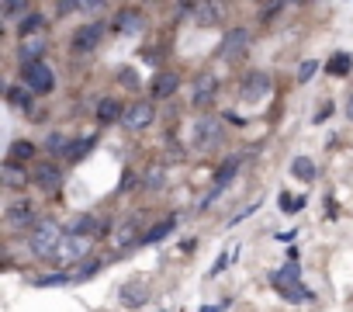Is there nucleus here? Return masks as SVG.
Masks as SVG:
<instances>
[{"label":"nucleus","instance_id":"nucleus-1","mask_svg":"<svg viewBox=\"0 0 353 312\" xmlns=\"http://www.w3.org/2000/svg\"><path fill=\"white\" fill-rule=\"evenodd\" d=\"M63 229L52 222V219H46V222H39L35 229H32V236H28V246H32V253L35 257H46V260H52V253L59 250V243H63Z\"/></svg>","mask_w":353,"mask_h":312},{"label":"nucleus","instance_id":"nucleus-2","mask_svg":"<svg viewBox=\"0 0 353 312\" xmlns=\"http://www.w3.org/2000/svg\"><path fill=\"white\" fill-rule=\"evenodd\" d=\"M90 236H83V233H66L63 236V243H59V250L52 253V264L56 267H70V264H80L87 253H90Z\"/></svg>","mask_w":353,"mask_h":312},{"label":"nucleus","instance_id":"nucleus-3","mask_svg":"<svg viewBox=\"0 0 353 312\" xmlns=\"http://www.w3.org/2000/svg\"><path fill=\"white\" fill-rule=\"evenodd\" d=\"M52 84H56V77H52V70H49L46 63L25 66V87H28L32 94H49Z\"/></svg>","mask_w":353,"mask_h":312},{"label":"nucleus","instance_id":"nucleus-4","mask_svg":"<svg viewBox=\"0 0 353 312\" xmlns=\"http://www.w3.org/2000/svg\"><path fill=\"white\" fill-rule=\"evenodd\" d=\"M149 121H152V104H149V101H132V104L125 108V115H121V125L132 128V132L149 128Z\"/></svg>","mask_w":353,"mask_h":312},{"label":"nucleus","instance_id":"nucleus-5","mask_svg":"<svg viewBox=\"0 0 353 312\" xmlns=\"http://www.w3.org/2000/svg\"><path fill=\"white\" fill-rule=\"evenodd\" d=\"M219 139H222V118H201V121H194V146L208 149Z\"/></svg>","mask_w":353,"mask_h":312},{"label":"nucleus","instance_id":"nucleus-6","mask_svg":"<svg viewBox=\"0 0 353 312\" xmlns=\"http://www.w3.org/2000/svg\"><path fill=\"white\" fill-rule=\"evenodd\" d=\"M215 90H219V77H215V73H201V77L194 80L191 101H194V104H212V101H215Z\"/></svg>","mask_w":353,"mask_h":312},{"label":"nucleus","instance_id":"nucleus-7","mask_svg":"<svg viewBox=\"0 0 353 312\" xmlns=\"http://www.w3.org/2000/svg\"><path fill=\"white\" fill-rule=\"evenodd\" d=\"M246 46H250V32H246V28H232V32L222 39V52H219V56H222V59H236Z\"/></svg>","mask_w":353,"mask_h":312},{"label":"nucleus","instance_id":"nucleus-8","mask_svg":"<svg viewBox=\"0 0 353 312\" xmlns=\"http://www.w3.org/2000/svg\"><path fill=\"white\" fill-rule=\"evenodd\" d=\"M135 240H139V222L135 219H128V222L111 229V250H128Z\"/></svg>","mask_w":353,"mask_h":312},{"label":"nucleus","instance_id":"nucleus-9","mask_svg":"<svg viewBox=\"0 0 353 312\" xmlns=\"http://www.w3.org/2000/svg\"><path fill=\"white\" fill-rule=\"evenodd\" d=\"M101 35H104L101 25H87V28H80V32L73 35V49H77V52H94V49L101 46Z\"/></svg>","mask_w":353,"mask_h":312},{"label":"nucleus","instance_id":"nucleus-10","mask_svg":"<svg viewBox=\"0 0 353 312\" xmlns=\"http://www.w3.org/2000/svg\"><path fill=\"white\" fill-rule=\"evenodd\" d=\"M35 222V208H32V202H14L11 208H8V226H14V229H25V226H32Z\"/></svg>","mask_w":353,"mask_h":312},{"label":"nucleus","instance_id":"nucleus-11","mask_svg":"<svg viewBox=\"0 0 353 312\" xmlns=\"http://www.w3.org/2000/svg\"><path fill=\"white\" fill-rule=\"evenodd\" d=\"M35 184H39L42 191H59L63 174H59L52 164H39V167H35Z\"/></svg>","mask_w":353,"mask_h":312},{"label":"nucleus","instance_id":"nucleus-12","mask_svg":"<svg viewBox=\"0 0 353 312\" xmlns=\"http://www.w3.org/2000/svg\"><path fill=\"white\" fill-rule=\"evenodd\" d=\"M188 11L194 14V21H198V25H215V21L222 18V8H219V4H212V0H201V4H191Z\"/></svg>","mask_w":353,"mask_h":312},{"label":"nucleus","instance_id":"nucleus-13","mask_svg":"<svg viewBox=\"0 0 353 312\" xmlns=\"http://www.w3.org/2000/svg\"><path fill=\"white\" fill-rule=\"evenodd\" d=\"M284 295H291V291H298L301 284H298V267L294 264H288V267H281V271H274V277H270Z\"/></svg>","mask_w":353,"mask_h":312},{"label":"nucleus","instance_id":"nucleus-14","mask_svg":"<svg viewBox=\"0 0 353 312\" xmlns=\"http://www.w3.org/2000/svg\"><path fill=\"white\" fill-rule=\"evenodd\" d=\"M176 87H181V77H176V73H159L156 84H152V94L156 97H170Z\"/></svg>","mask_w":353,"mask_h":312},{"label":"nucleus","instance_id":"nucleus-15","mask_svg":"<svg viewBox=\"0 0 353 312\" xmlns=\"http://www.w3.org/2000/svg\"><path fill=\"white\" fill-rule=\"evenodd\" d=\"M125 111L118 108V101H111V97H104V101H97V121L101 125H111L114 118H121Z\"/></svg>","mask_w":353,"mask_h":312},{"label":"nucleus","instance_id":"nucleus-16","mask_svg":"<svg viewBox=\"0 0 353 312\" xmlns=\"http://www.w3.org/2000/svg\"><path fill=\"white\" fill-rule=\"evenodd\" d=\"M121 302H125V305H145L149 295H145L142 284H125V288H121Z\"/></svg>","mask_w":353,"mask_h":312},{"label":"nucleus","instance_id":"nucleus-17","mask_svg":"<svg viewBox=\"0 0 353 312\" xmlns=\"http://www.w3.org/2000/svg\"><path fill=\"white\" fill-rule=\"evenodd\" d=\"M118 28L121 32H142V14L139 11H121L118 14Z\"/></svg>","mask_w":353,"mask_h":312},{"label":"nucleus","instance_id":"nucleus-18","mask_svg":"<svg viewBox=\"0 0 353 312\" xmlns=\"http://www.w3.org/2000/svg\"><path fill=\"white\" fill-rule=\"evenodd\" d=\"M4 181H8L11 188H21V184H28V174H25L18 164H4Z\"/></svg>","mask_w":353,"mask_h":312},{"label":"nucleus","instance_id":"nucleus-19","mask_svg":"<svg viewBox=\"0 0 353 312\" xmlns=\"http://www.w3.org/2000/svg\"><path fill=\"white\" fill-rule=\"evenodd\" d=\"M42 49H46L42 42H25V46H21V63H25V66H35L39 56H42Z\"/></svg>","mask_w":353,"mask_h":312},{"label":"nucleus","instance_id":"nucleus-20","mask_svg":"<svg viewBox=\"0 0 353 312\" xmlns=\"http://www.w3.org/2000/svg\"><path fill=\"white\" fill-rule=\"evenodd\" d=\"M263 90H267V77H263V73H256V77H253V84L246 80V87H243V94H246V101H256V97H260Z\"/></svg>","mask_w":353,"mask_h":312},{"label":"nucleus","instance_id":"nucleus-21","mask_svg":"<svg viewBox=\"0 0 353 312\" xmlns=\"http://www.w3.org/2000/svg\"><path fill=\"white\" fill-rule=\"evenodd\" d=\"M28 156H35V146H32V142L21 139V142L11 146V164H21V160H28Z\"/></svg>","mask_w":353,"mask_h":312},{"label":"nucleus","instance_id":"nucleus-22","mask_svg":"<svg viewBox=\"0 0 353 312\" xmlns=\"http://www.w3.org/2000/svg\"><path fill=\"white\" fill-rule=\"evenodd\" d=\"M46 149H49V153H70L73 146H70V139H66L63 132H52V135L46 139Z\"/></svg>","mask_w":353,"mask_h":312},{"label":"nucleus","instance_id":"nucleus-23","mask_svg":"<svg viewBox=\"0 0 353 312\" xmlns=\"http://www.w3.org/2000/svg\"><path fill=\"white\" fill-rule=\"evenodd\" d=\"M170 229H173V219H166V222H159V226H152V229L145 233V240H142V243H159L163 236H170Z\"/></svg>","mask_w":353,"mask_h":312},{"label":"nucleus","instance_id":"nucleus-24","mask_svg":"<svg viewBox=\"0 0 353 312\" xmlns=\"http://www.w3.org/2000/svg\"><path fill=\"white\" fill-rule=\"evenodd\" d=\"M329 73H336V77H346V73H350V56L336 52V56L329 59Z\"/></svg>","mask_w":353,"mask_h":312},{"label":"nucleus","instance_id":"nucleus-25","mask_svg":"<svg viewBox=\"0 0 353 312\" xmlns=\"http://www.w3.org/2000/svg\"><path fill=\"white\" fill-rule=\"evenodd\" d=\"M8 97H11L14 108H28V104H32V90H25V87H11Z\"/></svg>","mask_w":353,"mask_h":312},{"label":"nucleus","instance_id":"nucleus-26","mask_svg":"<svg viewBox=\"0 0 353 312\" xmlns=\"http://www.w3.org/2000/svg\"><path fill=\"white\" fill-rule=\"evenodd\" d=\"M291 170H294V177H305V181H308V177H315V164H312V160H305V156L291 164Z\"/></svg>","mask_w":353,"mask_h":312},{"label":"nucleus","instance_id":"nucleus-27","mask_svg":"<svg viewBox=\"0 0 353 312\" xmlns=\"http://www.w3.org/2000/svg\"><path fill=\"white\" fill-rule=\"evenodd\" d=\"M315 70H319V63H315V59H305V63L298 66V80H301V84H308V80L315 77Z\"/></svg>","mask_w":353,"mask_h":312},{"label":"nucleus","instance_id":"nucleus-28","mask_svg":"<svg viewBox=\"0 0 353 312\" xmlns=\"http://www.w3.org/2000/svg\"><path fill=\"white\" fill-rule=\"evenodd\" d=\"M39 25H42V14H28V18H25V21H21V28H18V32H21V35H25V39H28V32H35V28H39Z\"/></svg>","mask_w":353,"mask_h":312},{"label":"nucleus","instance_id":"nucleus-29","mask_svg":"<svg viewBox=\"0 0 353 312\" xmlns=\"http://www.w3.org/2000/svg\"><path fill=\"white\" fill-rule=\"evenodd\" d=\"M145 184H149V188H163V167H152V170L145 174Z\"/></svg>","mask_w":353,"mask_h":312},{"label":"nucleus","instance_id":"nucleus-30","mask_svg":"<svg viewBox=\"0 0 353 312\" xmlns=\"http://www.w3.org/2000/svg\"><path fill=\"white\" fill-rule=\"evenodd\" d=\"M281 11H284V4H267L260 14H263V21H270V18H274V14H281Z\"/></svg>","mask_w":353,"mask_h":312},{"label":"nucleus","instance_id":"nucleus-31","mask_svg":"<svg viewBox=\"0 0 353 312\" xmlns=\"http://www.w3.org/2000/svg\"><path fill=\"white\" fill-rule=\"evenodd\" d=\"M97 267H101L97 260H87V264L80 267V274H77V277H90V274H97Z\"/></svg>","mask_w":353,"mask_h":312},{"label":"nucleus","instance_id":"nucleus-32","mask_svg":"<svg viewBox=\"0 0 353 312\" xmlns=\"http://www.w3.org/2000/svg\"><path fill=\"white\" fill-rule=\"evenodd\" d=\"M0 11H4V14L11 18V14H21V11H28V8H25V4H4V8H0Z\"/></svg>","mask_w":353,"mask_h":312},{"label":"nucleus","instance_id":"nucleus-33","mask_svg":"<svg viewBox=\"0 0 353 312\" xmlns=\"http://www.w3.org/2000/svg\"><path fill=\"white\" fill-rule=\"evenodd\" d=\"M121 84L125 87H135V70H121Z\"/></svg>","mask_w":353,"mask_h":312},{"label":"nucleus","instance_id":"nucleus-34","mask_svg":"<svg viewBox=\"0 0 353 312\" xmlns=\"http://www.w3.org/2000/svg\"><path fill=\"white\" fill-rule=\"evenodd\" d=\"M225 260H229V257H225V253H222V257H219V260H215V267H212V274H219V271H222V267H225Z\"/></svg>","mask_w":353,"mask_h":312},{"label":"nucleus","instance_id":"nucleus-35","mask_svg":"<svg viewBox=\"0 0 353 312\" xmlns=\"http://www.w3.org/2000/svg\"><path fill=\"white\" fill-rule=\"evenodd\" d=\"M346 115L353 118V94H350V101H346Z\"/></svg>","mask_w":353,"mask_h":312}]
</instances>
